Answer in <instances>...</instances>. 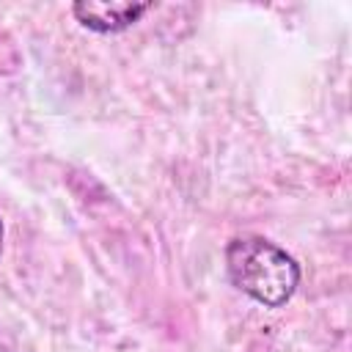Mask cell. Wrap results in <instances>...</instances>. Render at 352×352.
Returning a JSON list of instances; mask_svg holds the SVG:
<instances>
[{"label": "cell", "mask_w": 352, "mask_h": 352, "mask_svg": "<svg viewBox=\"0 0 352 352\" xmlns=\"http://www.w3.org/2000/svg\"><path fill=\"white\" fill-rule=\"evenodd\" d=\"M226 267L231 283L267 308H280L289 302L300 283L297 261L261 236H239L228 242Z\"/></svg>", "instance_id": "6da1fadb"}, {"label": "cell", "mask_w": 352, "mask_h": 352, "mask_svg": "<svg viewBox=\"0 0 352 352\" xmlns=\"http://www.w3.org/2000/svg\"><path fill=\"white\" fill-rule=\"evenodd\" d=\"M151 3H99V0H85L74 3V16L80 19L82 28L96 30V33H118L138 22Z\"/></svg>", "instance_id": "7a4b0ae2"}, {"label": "cell", "mask_w": 352, "mask_h": 352, "mask_svg": "<svg viewBox=\"0 0 352 352\" xmlns=\"http://www.w3.org/2000/svg\"><path fill=\"white\" fill-rule=\"evenodd\" d=\"M0 250H3V220H0Z\"/></svg>", "instance_id": "3957f363"}]
</instances>
